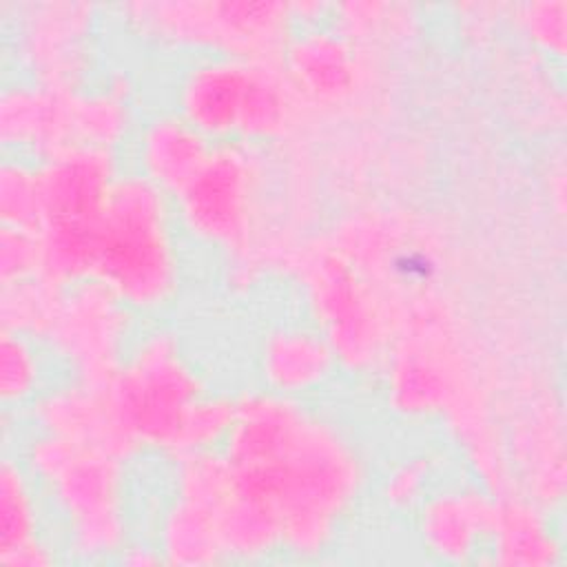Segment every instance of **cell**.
I'll return each instance as SVG.
<instances>
[{
    "mask_svg": "<svg viewBox=\"0 0 567 567\" xmlns=\"http://www.w3.org/2000/svg\"><path fill=\"white\" fill-rule=\"evenodd\" d=\"M219 450L233 496L270 520L281 549L299 558L334 543L368 481L363 454L343 427L266 388L235 396V421Z\"/></svg>",
    "mask_w": 567,
    "mask_h": 567,
    "instance_id": "cell-1",
    "label": "cell"
},
{
    "mask_svg": "<svg viewBox=\"0 0 567 567\" xmlns=\"http://www.w3.org/2000/svg\"><path fill=\"white\" fill-rule=\"evenodd\" d=\"M18 456L53 512L69 556L102 560L122 554L128 545V458L38 430Z\"/></svg>",
    "mask_w": 567,
    "mask_h": 567,
    "instance_id": "cell-2",
    "label": "cell"
},
{
    "mask_svg": "<svg viewBox=\"0 0 567 567\" xmlns=\"http://www.w3.org/2000/svg\"><path fill=\"white\" fill-rule=\"evenodd\" d=\"M173 199L140 173H120L100 224L91 279L133 312L168 308L182 288Z\"/></svg>",
    "mask_w": 567,
    "mask_h": 567,
    "instance_id": "cell-3",
    "label": "cell"
},
{
    "mask_svg": "<svg viewBox=\"0 0 567 567\" xmlns=\"http://www.w3.org/2000/svg\"><path fill=\"white\" fill-rule=\"evenodd\" d=\"M175 111L210 142H272L301 122L281 62L197 58L179 78Z\"/></svg>",
    "mask_w": 567,
    "mask_h": 567,
    "instance_id": "cell-4",
    "label": "cell"
},
{
    "mask_svg": "<svg viewBox=\"0 0 567 567\" xmlns=\"http://www.w3.org/2000/svg\"><path fill=\"white\" fill-rule=\"evenodd\" d=\"M102 388L113 425L133 456L153 450L173 458L188 412L208 394L182 341L168 330L135 339Z\"/></svg>",
    "mask_w": 567,
    "mask_h": 567,
    "instance_id": "cell-5",
    "label": "cell"
},
{
    "mask_svg": "<svg viewBox=\"0 0 567 567\" xmlns=\"http://www.w3.org/2000/svg\"><path fill=\"white\" fill-rule=\"evenodd\" d=\"M117 9L142 40L197 58L279 62L297 31L292 4L275 0H142Z\"/></svg>",
    "mask_w": 567,
    "mask_h": 567,
    "instance_id": "cell-6",
    "label": "cell"
},
{
    "mask_svg": "<svg viewBox=\"0 0 567 567\" xmlns=\"http://www.w3.org/2000/svg\"><path fill=\"white\" fill-rule=\"evenodd\" d=\"M35 164L42 277L60 286L91 279L100 224L120 177L115 151L75 146Z\"/></svg>",
    "mask_w": 567,
    "mask_h": 567,
    "instance_id": "cell-7",
    "label": "cell"
},
{
    "mask_svg": "<svg viewBox=\"0 0 567 567\" xmlns=\"http://www.w3.org/2000/svg\"><path fill=\"white\" fill-rule=\"evenodd\" d=\"M317 330L330 343L337 363L365 370L388 357L392 312L388 301L339 248L319 246L297 259Z\"/></svg>",
    "mask_w": 567,
    "mask_h": 567,
    "instance_id": "cell-8",
    "label": "cell"
},
{
    "mask_svg": "<svg viewBox=\"0 0 567 567\" xmlns=\"http://www.w3.org/2000/svg\"><path fill=\"white\" fill-rule=\"evenodd\" d=\"M264 177L255 144L215 142L195 177L171 197L177 224L199 244L248 257L261 219Z\"/></svg>",
    "mask_w": 567,
    "mask_h": 567,
    "instance_id": "cell-9",
    "label": "cell"
},
{
    "mask_svg": "<svg viewBox=\"0 0 567 567\" xmlns=\"http://www.w3.org/2000/svg\"><path fill=\"white\" fill-rule=\"evenodd\" d=\"M97 7L42 0L13 4V53L29 82L82 91L95 69Z\"/></svg>",
    "mask_w": 567,
    "mask_h": 567,
    "instance_id": "cell-10",
    "label": "cell"
},
{
    "mask_svg": "<svg viewBox=\"0 0 567 567\" xmlns=\"http://www.w3.org/2000/svg\"><path fill=\"white\" fill-rule=\"evenodd\" d=\"M173 498L162 512L157 549L171 565L226 560L221 514L230 496V470L221 450L173 458Z\"/></svg>",
    "mask_w": 567,
    "mask_h": 567,
    "instance_id": "cell-11",
    "label": "cell"
},
{
    "mask_svg": "<svg viewBox=\"0 0 567 567\" xmlns=\"http://www.w3.org/2000/svg\"><path fill=\"white\" fill-rule=\"evenodd\" d=\"M133 317L135 312L100 281H75L62 292L44 346L73 379L102 383L133 346Z\"/></svg>",
    "mask_w": 567,
    "mask_h": 567,
    "instance_id": "cell-12",
    "label": "cell"
},
{
    "mask_svg": "<svg viewBox=\"0 0 567 567\" xmlns=\"http://www.w3.org/2000/svg\"><path fill=\"white\" fill-rule=\"evenodd\" d=\"M334 27H301L295 31L281 66L306 111L337 113L352 106L365 91L370 62Z\"/></svg>",
    "mask_w": 567,
    "mask_h": 567,
    "instance_id": "cell-13",
    "label": "cell"
},
{
    "mask_svg": "<svg viewBox=\"0 0 567 567\" xmlns=\"http://www.w3.org/2000/svg\"><path fill=\"white\" fill-rule=\"evenodd\" d=\"M78 93L29 80L7 84L0 97L2 146L38 162L80 146Z\"/></svg>",
    "mask_w": 567,
    "mask_h": 567,
    "instance_id": "cell-14",
    "label": "cell"
},
{
    "mask_svg": "<svg viewBox=\"0 0 567 567\" xmlns=\"http://www.w3.org/2000/svg\"><path fill=\"white\" fill-rule=\"evenodd\" d=\"M494 496L478 487H452L419 503L416 527L423 547L441 560L465 563L492 536Z\"/></svg>",
    "mask_w": 567,
    "mask_h": 567,
    "instance_id": "cell-15",
    "label": "cell"
},
{
    "mask_svg": "<svg viewBox=\"0 0 567 567\" xmlns=\"http://www.w3.org/2000/svg\"><path fill=\"white\" fill-rule=\"evenodd\" d=\"M29 419L38 432L95 445L122 458H133L109 414L102 383L71 379L47 388L31 405Z\"/></svg>",
    "mask_w": 567,
    "mask_h": 567,
    "instance_id": "cell-16",
    "label": "cell"
},
{
    "mask_svg": "<svg viewBox=\"0 0 567 567\" xmlns=\"http://www.w3.org/2000/svg\"><path fill=\"white\" fill-rule=\"evenodd\" d=\"M42 494L16 454L0 465V565L47 567L55 563V545L42 532Z\"/></svg>",
    "mask_w": 567,
    "mask_h": 567,
    "instance_id": "cell-17",
    "label": "cell"
},
{
    "mask_svg": "<svg viewBox=\"0 0 567 567\" xmlns=\"http://www.w3.org/2000/svg\"><path fill=\"white\" fill-rule=\"evenodd\" d=\"M213 144L177 111L157 113L137 128V173L175 197L202 168Z\"/></svg>",
    "mask_w": 567,
    "mask_h": 567,
    "instance_id": "cell-18",
    "label": "cell"
},
{
    "mask_svg": "<svg viewBox=\"0 0 567 567\" xmlns=\"http://www.w3.org/2000/svg\"><path fill=\"white\" fill-rule=\"evenodd\" d=\"M257 363L266 390L297 399L332 377L337 357L317 328L279 326L264 334Z\"/></svg>",
    "mask_w": 567,
    "mask_h": 567,
    "instance_id": "cell-19",
    "label": "cell"
},
{
    "mask_svg": "<svg viewBox=\"0 0 567 567\" xmlns=\"http://www.w3.org/2000/svg\"><path fill=\"white\" fill-rule=\"evenodd\" d=\"M492 563L501 565H551L558 560L560 543L538 503L518 494L494 496Z\"/></svg>",
    "mask_w": 567,
    "mask_h": 567,
    "instance_id": "cell-20",
    "label": "cell"
},
{
    "mask_svg": "<svg viewBox=\"0 0 567 567\" xmlns=\"http://www.w3.org/2000/svg\"><path fill=\"white\" fill-rule=\"evenodd\" d=\"M42 346L29 334L0 330V399L4 410L29 408L47 390Z\"/></svg>",
    "mask_w": 567,
    "mask_h": 567,
    "instance_id": "cell-21",
    "label": "cell"
},
{
    "mask_svg": "<svg viewBox=\"0 0 567 567\" xmlns=\"http://www.w3.org/2000/svg\"><path fill=\"white\" fill-rule=\"evenodd\" d=\"M66 286L47 277H33L0 286V319L4 330L29 334L44 343Z\"/></svg>",
    "mask_w": 567,
    "mask_h": 567,
    "instance_id": "cell-22",
    "label": "cell"
},
{
    "mask_svg": "<svg viewBox=\"0 0 567 567\" xmlns=\"http://www.w3.org/2000/svg\"><path fill=\"white\" fill-rule=\"evenodd\" d=\"M0 219L2 226L38 233L40 210V184L38 164L27 157L7 155L0 168Z\"/></svg>",
    "mask_w": 567,
    "mask_h": 567,
    "instance_id": "cell-23",
    "label": "cell"
},
{
    "mask_svg": "<svg viewBox=\"0 0 567 567\" xmlns=\"http://www.w3.org/2000/svg\"><path fill=\"white\" fill-rule=\"evenodd\" d=\"M235 421V396L230 394H204L186 416L177 452L173 458L204 452V450H219L224 439L230 432Z\"/></svg>",
    "mask_w": 567,
    "mask_h": 567,
    "instance_id": "cell-24",
    "label": "cell"
},
{
    "mask_svg": "<svg viewBox=\"0 0 567 567\" xmlns=\"http://www.w3.org/2000/svg\"><path fill=\"white\" fill-rule=\"evenodd\" d=\"M567 4L565 0H543L525 2L516 7V22L523 33L545 53L563 58L565 53V33H567Z\"/></svg>",
    "mask_w": 567,
    "mask_h": 567,
    "instance_id": "cell-25",
    "label": "cell"
},
{
    "mask_svg": "<svg viewBox=\"0 0 567 567\" xmlns=\"http://www.w3.org/2000/svg\"><path fill=\"white\" fill-rule=\"evenodd\" d=\"M42 277V248L33 230L0 228V286Z\"/></svg>",
    "mask_w": 567,
    "mask_h": 567,
    "instance_id": "cell-26",
    "label": "cell"
},
{
    "mask_svg": "<svg viewBox=\"0 0 567 567\" xmlns=\"http://www.w3.org/2000/svg\"><path fill=\"white\" fill-rule=\"evenodd\" d=\"M430 456H410L399 461L383 481V498L394 509H412L427 496V483L432 478Z\"/></svg>",
    "mask_w": 567,
    "mask_h": 567,
    "instance_id": "cell-27",
    "label": "cell"
},
{
    "mask_svg": "<svg viewBox=\"0 0 567 567\" xmlns=\"http://www.w3.org/2000/svg\"><path fill=\"white\" fill-rule=\"evenodd\" d=\"M122 563H128V565H157V563H164L157 545L151 547V545H142V543H128L122 554H120Z\"/></svg>",
    "mask_w": 567,
    "mask_h": 567,
    "instance_id": "cell-28",
    "label": "cell"
}]
</instances>
